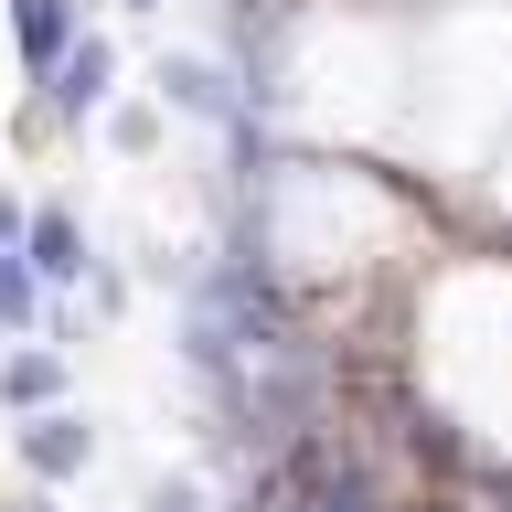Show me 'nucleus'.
I'll return each mask as SVG.
<instances>
[{
	"label": "nucleus",
	"mask_w": 512,
	"mask_h": 512,
	"mask_svg": "<svg viewBox=\"0 0 512 512\" xmlns=\"http://www.w3.org/2000/svg\"><path fill=\"white\" fill-rule=\"evenodd\" d=\"M75 459H86V438H75V427H64V416H54V427L32 438V470H75Z\"/></svg>",
	"instance_id": "obj_1"
}]
</instances>
